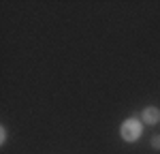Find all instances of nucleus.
I'll return each mask as SVG.
<instances>
[{"instance_id": "nucleus-4", "label": "nucleus", "mask_w": 160, "mask_h": 154, "mask_svg": "<svg viewBox=\"0 0 160 154\" xmlns=\"http://www.w3.org/2000/svg\"><path fill=\"white\" fill-rule=\"evenodd\" d=\"M4 139H7V133H4V128H2V131H0V141L4 143Z\"/></svg>"}, {"instance_id": "nucleus-2", "label": "nucleus", "mask_w": 160, "mask_h": 154, "mask_svg": "<svg viewBox=\"0 0 160 154\" xmlns=\"http://www.w3.org/2000/svg\"><path fill=\"white\" fill-rule=\"evenodd\" d=\"M143 122L145 124H158L160 122V109L158 107H145L143 109Z\"/></svg>"}, {"instance_id": "nucleus-3", "label": "nucleus", "mask_w": 160, "mask_h": 154, "mask_svg": "<svg viewBox=\"0 0 160 154\" xmlns=\"http://www.w3.org/2000/svg\"><path fill=\"white\" fill-rule=\"evenodd\" d=\"M152 146H154L156 150H160V135H156V137L152 139Z\"/></svg>"}, {"instance_id": "nucleus-1", "label": "nucleus", "mask_w": 160, "mask_h": 154, "mask_svg": "<svg viewBox=\"0 0 160 154\" xmlns=\"http://www.w3.org/2000/svg\"><path fill=\"white\" fill-rule=\"evenodd\" d=\"M141 133H143V124L137 120V118H128V120H124L122 126H120V135H122L124 141H137L141 137Z\"/></svg>"}]
</instances>
